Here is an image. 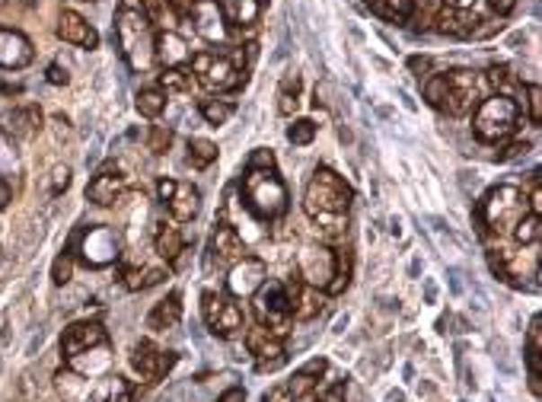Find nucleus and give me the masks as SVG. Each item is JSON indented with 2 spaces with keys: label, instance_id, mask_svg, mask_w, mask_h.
<instances>
[{
  "label": "nucleus",
  "instance_id": "20e7f679",
  "mask_svg": "<svg viewBox=\"0 0 542 402\" xmlns=\"http://www.w3.org/2000/svg\"><path fill=\"white\" fill-rule=\"evenodd\" d=\"M243 198L246 208L259 220H275L288 211V185L275 170H246L243 176Z\"/></svg>",
  "mask_w": 542,
  "mask_h": 402
},
{
  "label": "nucleus",
  "instance_id": "79ce46f5",
  "mask_svg": "<svg viewBox=\"0 0 542 402\" xmlns=\"http://www.w3.org/2000/svg\"><path fill=\"white\" fill-rule=\"evenodd\" d=\"M173 147V128L169 125H154L150 128V138H147V150L150 154H166V150Z\"/></svg>",
  "mask_w": 542,
  "mask_h": 402
},
{
  "label": "nucleus",
  "instance_id": "49530a36",
  "mask_svg": "<svg viewBox=\"0 0 542 402\" xmlns=\"http://www.w3.org/2000/svg\"><path fill=\"white\" fill-rule=\"evenodd\" d=\"M51 192H55V195H61L64 189H67V183H71V170H67V166H58L55 173H51Z\"/></svg>",
  "mask_w": 542,
  "mask_h": 402
},
{
  "label": "nucleus",
  "instance_id": "c9c22d12",
  "mask_svg": "<svg viewBox=\"0 0 542 402\" xmlns=\"http://www.w3.org/2000/svg\"><path fill=\"white\" fill-rule=\"evenodd\" d=\"M297 106H300V77L288 74V77L281 80V90H278V112L294 115Z\"/></svg>",
  "mask_w": 542,
  "mask_h": 402
},
{
  "label": "nucleus",
  "instance_id": "09e8293b",
  "mask_svg": "<svg viewBox=\"0 0 542 402\" xmlns=\"http://www.w3.org/2000/svg\"><path fill=\"white\" fill-rule=\"evenodd\" d=\"M529 150V144L527 141H517V144H511L507 150H501L498 154V160H517V156H523Z\"/></svg>",
  "mask_w": 542,
  "mask_h": 402
},
{
  "label": "nucleus",
  "instance_id": "412c9836",
  "mask_svg": "<svg viewBox=\"0 0 542 402\" xmlns=\"http://www.w3.org/2000/svg\"><path fill=\"white\" fill-rule=\"evenodd\" d=\"M58 36H61L64 42H71V45L86 49V51H93L99 45L96 29H93L80 13H74V10H64L61 13V20H58Z\"/></svg>",
  "mask_w": 542,
  "mask_h": 402
},
{
  "label": "nucleus",
  "instance_id": "423d86ee",
  "mask_svg": "<svg viewBox=\"0 0 542 402\" xmlns=\"http://www.w3.org/2000/svg\"><path fill=\"white\" fill-rule=\"evenodd\" d=\"M255 304V317H259V326H265L271 335L284 339L294 329V313H290V300H288V288L281 281H265L259 290L253 294Z\"/></svg>",
  "mask_w": 542,
  "mask_h": 402
},
{
  "label": "nucleus",
  "instance_id": "603ef678",
  "mask_svg": "<svg viewBox=\"0 0 542 402\" xmlns=\"http://www.w3.org/2000/svg\"><path fill=\"white\" fill-rule=\"evenodd\" d=\"M49 84H55V86L67 84V71H64L61 64H51V67H49Z\"/></svg>",
  "mask_w": 542,
  "mask_h": 402
},
{
  "label": "nucleus",
  "instance_id": "e2e57ef3",
  "mask_svg": "<svg viewBox=\"0 0 542 402\" xmlns=\"http://www.w3.org/2000/svg\"><path fill=\"white\" fill-rule=\"evenodd\" d=\"M0 4H4V0H0Z\"/></svg>",
  "mask_w": 542,
  "mask_h": 402
},
{
  "label": "nucleus",
  "instance_id": "7c9ffc66",
  "mask_svg": "<svg viewBox=\"0 0 542 402\" xmlns=\"http://www.w3.org/2000/svg\"><path fill=\"white\" fill-rule=\"evenodd\" d=\"M488 84L494 86L498 96H511L514 103H517V96H523V86H520V80H517V74L511 71V67H504V64L488 71ZM517 106H520V103H517Z\"/></svg>",
  "mask_w": 542,
  "mask_h": 402
},
{
  "label": "nucleus",
  "instance_id": "de8ad7c7",
  "mask_svg": "<svg viewBox=\"0 0 542 402\" xmlns=\"http://www.w3.org/2000/svg\"><path fill=\"white\" fill-rule=\"evenodd\" d=\"M542 319L533 317V323H529V348L527 352H539L542 354Z\"/></svg>",
  "mask_w": 542,
  "mask_h": 402
},
{
  "label": "nucleus",
  "instance_id": "f8f14e48",
  "mask_svg": "<svg viewBox=\"0 0 542 402\" xmlns=\"http://www.w3.org/2000/svg\"><path fill=\"white\" fill-rule=\"evenodd\" d=\"M106 345H109V335H106V329H102V323L84 319V323H74L64 329L61 354H64V361H77V358H84L86 352H93V348H106Z\"/></svg>",
  "mask_w": 542,
  "mask_h": 402
},
{
  "label": "nucleus",
  "instance_id": "c756f323",
  "mask_svg": "<svg viewBox=\"0 0 542 402\" xmlns=\"http://www.w3.org/2000/svg\"><path fill=\"white\" fill-rule=\"evenodd\" d=\"M156 253L166 262H176L185 253V237L179 227H160L156 230Z\"/></svg>",
  "mask_w": 542,
  "mask_h": 402
},
{
  "label": "nucleus",
  "instance_id": "39448f33",
  "mask_svg": "<svg viewBox=\"0 0 542 402\" xmlns=\"http://www.w3.org/2000/svg\"><path fill=\"white\" fill-rule=\"evenodd\" d=\"M520 112L523 109L517 106L511 96H488L479 103V109H475V119H472V131H475V138L485 144H501L507 141L511 134L517 131V125H520Z\"/></svg>",
  "mask_w": 542,
  "mask_h": 402
},
{
  "label": "nucleus",
  "instance_id": "cd10ccee",
  "mask_svg": "<svg viewBox=\"0 0 542 402\" xmlns=\"http://www.w3.org/2000/svg\"><path fill=\"white\" fill-rule=\"evenodd\" d=\"M262 4L259 0H224L220 4V13H224V22L236 29H253L255 20H259Z\"/></svg>",
  "mask_w": 542,
  "mask_h": 402
},
{
  "label": "nucleus",
  "instance_id": "2f4dec72",
  "mask_svg": "<svg viewBox=\"0 0 542 402\" xmlns=\"http://www.w3.org/2000/svg\"><path fill=\"white\" fill-rule=\"evenodd\" d=\"M367 7L389 22H405L415 10V4L412 0H367Z\"/></svg>",
  "mask_w": 542,
  "mask_h": 402
},
{
  "label": "nucleus",
  "instance_id": "a19ab883",
  "mask_svg": "<svg viewBox=\"0 0 542 402\" xmlns=\"http://www.w3.org/2000/svg\"><path fill=\"white\" fill-rule=\"evenodd\" d=\"M424 99H428L434 109H444V99H447V77L444 74H431L424 80Z\"/></svg>",
  "mask_w": 542,
  "mask_h": 402
},
{
  "label": "nucleus",
  "instance_id": "9d476101",
  "mask_svg": "<svg viewBox=\"0 0 542 402\" xmlns=\"http://www.w3.org/2000/svg\"><path fill=\"white\" fill-rule=\"evenodd\" d=\"M160 201L166 205V211L173 214V220L179 224H191L201 211V192L191 183H179V179H160L156 183Z\"/></svg>",
  "mask_w": 542,
  "mask_h": 402
},
{
  "label": "nucleus",
  "instance_id": "864d4df0",
  "mask_svg": "<svg viewBox=\"0 0 542 402\" xmlns=\"http://www.w3.org/2000/svg\"><path fill=\"white\" fill-rule=\"evenodd\" d=\"M262 402H294V399H290L288 387H275V389H271V393L262 396Z\"/></svg>",
  "mask_w": 542,
  "mask_h": 402
},
{
  "label": "nucleus",
  "instance_id": "4d7b16f0",
  "mask_svg": "<svg viewBox=\"0 0 542 402\" xmlns=\"http://www.w3.org/2000/svg\"><path fill=\"white\" fill-rule=\"evenodd\" d=\"M409 67H412V71H428V67H431V61H428V58H412V61H409Z\"/></svg>",
  "mask_w": 542,
  "mask_h": 402
},
{
  "label": "nucleus",
  "instance_id": "4468645a",
  "mask_svg": "<svg viewBox=\"0 0 542 402\" xmlns=\"http://www.w3.org/2000/svg\"><path fill=\"white\" fill-rule=\"evenodd\" d=\"M447 77V99H444V112L450 115H466L475 103H479V74L475 71H450Z\"/></svg>",
  "mask_w": 542,
  "mask_h": 402
},
{
  "label": "nucleus",
  "instance_id": "473e14b6",
  "mask_svg": "<svg viewBox=\"0 0 542 402\" xmlns=\"http://www.w3.org/2000/svg\"><path fill=\"white\" fill-rule=\"evenodd\" d=\"M351 268H354L351 249H335V275H332L325 294H342V290L351 284Z\"/></svg>",
  "mask_w": 542,
  "mask_h": 402
},
{
  "label": "nucleus",
  "instance_id": "0eeeda50",
  "mask_svg": "<svg viewBox=\"0 0 542 402\" xmlns=\"http://www.w3.org/2000/svg\"><path fill=\"white\" fill-rule=\"evenodd\" d=\"M189 64L191 74L211 93H230L246 80V74H240L233 67L230 55H218V51H198V55H191Z\"/></svg>",
  "mask_w": 542,
  "mask_h": 402
},
{
  "label": "nucleus",
  "instance_id": "dca6fc26",
  "mask_svg": "<svg viewBox=\"0 0 542 402\" xmlns=\"http://www.w3.org/2000/svg\"><path fill=\"white\" fill-rule=\"evenodd\" d=\"M80 253H84V262L93 268H102L109 262L119 259V240L109 227H90V230L80 237Z\"/></svg>",
  "mask_w": 542,
  "mask_h": 402
},
{
  "label": "nucleus",
  "instance_id": "72a5a7b5",
  "mask_svg": "<svg viewBox=\"0 0 542 402\" xmlns=\"http://www.w3.org/2000/svg\"><path fill=\"white\" fill-rule=\"evenodd\" d=\"M134 106H138V112H141L144 119H160L163 109H166V93H163L160 86H144V90L138 93V99H134Z\"/></svg>",
  "mask_w": 542,
  "mask_h": 402
},
{
  "label": "nucleus",
  "instance_id": "58836bf2",
  "mask_svg": "<svg viewBox=\"0 0 542 402\" xmlns=\"http://www.w3.org/2000/svg\"><path fill=\"white\" fill-rule=\"evenodd\" d=\"M539 237H542V218H539V214H523V218L514 224V240L520 243V246L539 243Z\"/></svg>",
  "mask_w": 542,
  "mask_h": 402
},
{
  "label": "nucleus",
  "instance_id": "5fc2aeb1",
  "mask_svg": "<svg viewBox=\"0 0 542 402\" xmlns=\"http://www.w3.org/2000/svg\"><path fill=\"white\" fill-rule=\"evenodd\" d=\"M527 205L533 208V214H539V218H542V192H539V179H536V189H533V195L527 198Z\"/></svg>",
  "mask_w": 542,
  "mask_h": 402
},
{
  "label": "nucleus",
  "instance_id": "37998d69",
  "mask_svg": "<svg viewBox=\"0 0 542 402\" xmlns=\"http://www.w3.org/2000/svg\"><path fill=\"white\" fill-rule=\"evenodd\" d=\"M523 103L529 106V119H533V125H542V90H539V84H529V86H523Z\"/></svg>",
  "mask_w": 542,
  "mask_h": 402
},
{
  "label": "nucleus",
  "instance_id": "13d9d810",
  "mask_svg": "<svg viewBox=\"0 0 542 402\" xmlns=\"http://www.w3.org/2000/svg\"><path fill=\"white\" fill-rule=\"evenodd\" d=\"M447 7H459V10H472V4H475V0H444Z\"/></svg>",
  "mask_w": 542,
  "mask_h": 402
},
{
  "label": "nucleus",
  "instance_id": "680f3d73",
  "mask_svg": "<svg viewBox=\"0 0 542 402\" xmlns=\"http://www.w3.org/2000/svg\"><path fill=\"white\" fill-rule=\"evenodd\" d=\"M173 4H182V0H173Z\"/></svg>",
  "mask_w": 542,
  "mask_h": 402
},
{
  "label": "nucleus",
  "instance_id": "6e6d98bb",
  "mask_svg": "<svg viewBox=\"0 0 542 402\" xmlns=\"http://www.w3.org/2000/svg\"><path fill=\"white\" fill-rule=\"evenodd\" d=\"M218 402H246V393H243L240 387H233V389H227V393L220 396Z\"/></svg>",
  "mask_w": 542,
  "mask_h": 402
},
{
  "label": "nucleus",
  "instance_id": "2eb2a0df",
  "mask_svg": "<svg viewBox=\"0 0 542 402\" xmlns=\"http://www.w3.org/2000/svg\"><path fill=\"white\" fill-rule=\"evenodd\" d=\"M265 281H268L265 262L255 259V255H243V259L233 262L230 275H227V290H230V297L243 300V297H253Z\"/></svg>",
  "mask_w": 542,
  "mask_h": 402
},
{
  "label": "nucleus",
  "instance_id": "ea45409f",
  "mask_svg": "<svg viewBox=\"0 0 542 402\" xmlns=\"http://www.w3.org/2000/svg\"><path fill=\"white\" fill-rule=\"evenodd\" d=\"M313 138H316V121L310 119H297L294 125L288 128V141L294 144V147H307V144H313Z\"/></svg>",
  "mask_w": 542,
  "mask_h": 402
},
{
  "label": "nucleus",
  "instance_id": "052dcab7",
  "mask_svg": "<svg viewBox=\"0 0 542 402\" xmlns=\"http://www.w3.org/2000/svg\"><path fill=\"white\" fill-rule=\"evenodd\" d=\"M387 402H405V396H402V393H389Z\"/></svg>",
  "mask_w": 542,
  "mask_h": 402
},
{
  "label": "nucleus",
  "instance_id": "f257e3e1",
  "mask_svg": "<svg viewBox=\"0 0 542 402\" xmlns=\"http://www.w3.org/2000/svg\"><path fill=\"white\" fill-rule=\"evenodd\" d=\"M351 201H354L351 185L338 176L335 170H329V166L313 173V179L307 183V192H303V211L310 214L316 230H323L325 237H342L348 230Z\"/></svg>",
  "mask_w": 542,
  "mask_h": 402
},
{
  "label": "nucleus",
  "instance_id": "6e6552de",
  "mask_svg": "<svg viewBox=\"0 0 542 402\" xmlns=\"http://www.w3.org/2000/svg\"><path fill=\"white\" fill-rule=\"evenodd\" d=\"M201 317H205L211 335H218V339H236L243 332V310L227 294L205 290L201 294Z\"/></svg>",
  "mask_w": 542,
  "mask_h": 402
},
{
  "label": "nucleus",
  "instance_id": "a18cd8bd",
  "mask_svg": "<svg viewBox=\"0 0 542 402\" xmlns=\"http://www.w3.org/2000/svg\"><path fill=\"white\" fill-rule=\"evenodd\" d=\"M246 170H275V154L268 147H255L246 163Z\"/></svg>",
  "mask_w": 542,
  "mask_h": 402
},
{
  "label": "nucleus",
  "instance_id": "aec40b11",
  "mask_svg": "<svg viewBox=\"0 0 542 402\" xmlns=\"http://www.w3.org/2000/svg\"><path fill=\"white\" fill-rule=\"evenodd\" d=\"M154 58L163 67H185L191 61V51L185 45V39L173 29H163L154 36Z\"/></svg>",
  "mask_w": 542,
  "mask_h": 402
},
{
  "label": "nucleus",
  "instance_id": "9b49d317",
  "mask_svg": "<svg viewBox=\"0 0 542 402\" xmlns=\"http://www.w3.org/2000/svg\"><path fill=\"white\" fill-rule=\"evenodd\" d=\"M294 275L300 278L303 284H310V288L325 290L335 275V249H325V246H303L300 249V259H297Z\"/></svg>",
  "mask_w": 542,
  "mask_h": 402
},
{
  "label": "nucleus",
  "instance_id": "f03ea898",
  "mask_svg": "<svg viewBox=\"0 0 542 402\" xmlns=\"http://www.w3.org/2000/svg\"><path fill=\"white\" fill-rule=\"evenodd\" d=\"M115 39L134 71H144L154 61V22L141 10L138 0H125V7L115 16Z\"/></svg>",
  "mask_w": 542,
  "mask_h": 402
},
{
  "label": "nucleus",
  "instance_id": "4c0bfd02",
  "mask_svg": "<svg viewBox=\"0 0 542 402\" xmlns=\"http://www.w3.org/2000/svg\"><path fill=\"white\" fill-rule=\"evenodd\" d=\"M189 160L195 170H208L214 160H218V144L208 141V138H191L189 141Z\"/></svg>",
  "mask_w": 542,
  "mask_h": 402
},
{
  "label": "nucleus",
  "instance_id": "c85d7f7f",
  "mask_svg": "<svg viewBox=\"0 0 542 402\" xmlns=\"http://www.w3.org/2000/svg\"><path fill=\"white\" fill-rule=\"evenodd\" d=\"M163 278H166V272H163V268H138V265H131V268H125V272H121V284H125L128 290H147V288H154V284H160Z\"/></svg>",
  "mask_w": 542,
  "mask_h": 402
},
{
  "label": "nucleus",
  "instance_id": "f3484780",
  "mask_svg": "<svg viewBox=\"0 0 542 402\" xmlns=\"http://www.w3.org/2000/svg\"><path fill=\"white\" fill-rule=\"evenodd\" d=\"M125 189H128V179L121 176V170L115 166V163H106V166L93 176V183L86 185V198H90L93 205L109 208L125 195Z\"/></svg>",
  "mask_w": 542,
  "mask_h": 402
},
{
  "label": "nucleus",
  "instance_id": "e433bc0d",
  "mask_svg": "<svg viewBox=\"0 0 542 402\" xmlns=\"http://www.w3.org/2000/svg\"><path fill=\"white\" fill-rule=\"evenodd\" d=\"M198 112H201V119L208 121V125H227V121L233 119V112H236V106L233 103H227V99H205L201 106H198Z\"/></svg>",
  "mask_w": 542,
  "mask_h": 402
},
{
  "label": "nucleus",
  "instance_id": "6ab92c4d",
  "mask_svg": "<svg viewBox=\"0 0 542 402\" xmlns=\"http://www.w3.org/2000/svg\"><path fill=\"white\" fill-rule=\"evenodd\" d=\"M191 20H195L198 36H205L208 42H224L227 39V22L220 13L218 0H191Z\"/></svg>",
  "mask_w": 542,
  "mask_h": 402
},
{
  "label": "nucleus",
  "instance_id": "a211bd4d",
  "mask_svg": "<svg viewBox=\"0 0 542 402\" xmlns=\"http://www.w3.org/2000/svg\"><path fill=\"white\" fill-rule=\"evenodd\" d=\"M284 288H288V300H290L294 319H303V323H307V319H316L319 313L325 310V290L303 284L297 275H294V281L284 284Z\"/></svg>",
  "mask_w": 542,
  "mask_h": 402
},
{
  "label": "nucleus",
  "instance_id": "7ed1b4c3",
  "mask_svg": "<svg viewBox=\"0 0 542 402\" xmlns=\"http://www.w3.org/2000/svg\"><path fill=\"white\" fill-rule=\"evenodd\" d=\"M523 214H529L527 195L514 185H498L475 205V227H479V233L514 230V224Z\"/></svg>",
  "mask_w": 542,
  "mask_h": 402
},
{
  "label": "nucleus",
  "instance_id": "bf43d9fd",
  "mask_svg": "<svg viewBox=\"0 0 542 402\" xmlns=\"http://www.w3.org/2000/svg\"><path fill=\"white\" fill-rule=\"evenodd\" d=\"M7 201H10V185H7V183H0V208L7 205Z\"/></svg>",
  "mask_w": 542,
  "mask_h": 402
},
{
  "label": "nucleus",
  "instance_id": "1a4fd4ad",
  "mask_svg": "<svg viewBox=\"0 0 542 402\" xmlns=\"http://www.w3.org/2000/svg\"><path fill=\"white\" fill-rule=\"evenodd\" d=\"M246 352L249 358L255 361V371H259V374H275V371H281V367L288 364V348H284V342L278 339V335H271L265 326L246 329Z\"/></svg>",
  "mask_w": 542,
  "mask_h": 402
},
{
  "label": "nucleus",
  "instance_id": "a878e982",
  "mask_svg": "<svg viewBox=\"0 0 542 402\" xmlns=\"http://www.w3.org/2000/svg\"><path fill=\"white\" fill-rule=\"evenodd\" d=\"M90 399L93 402H138V389H134V383L125 380L121 374H112L90 389Z\"/></svg>",
  "mask_w": 542,
  "mask_h": 402
},
{
  "label": "nucleus",
  "instance_id": "4be33fe9",
  "mask_svg": "<svg viewBox=\"0 0 542 402\" xmlns=\"http://www.w3.org/2000/svg\"><path fill=\"white\" fill-rule=\"evenodd\" d=\"M32 61V42L16 29H0V67H26Z\"/></svg>",
  "mask_w": 542,
  "mask_h": 402
},
{
  "label": "nucleus",
  "instance_id": "393cba45",
  "mask_svg": "<svg viewBox=\"0 0 542 402\" xmlns=\"http://www.w3.org/2000/svg\"><path fill=\"white\" fill-rule=\"evenodd\" d=\"M325 367H329V364H325V358H313L310 364H303L300 371L290 377V383H288L290 399L300 402V399H307V396H313V389H316L319 377L325 374Z\"/></svg>",
  "mask_w": 542,
  "mask_h": 402
},
{
  "label": "nucleus",
  "instance_id": "8fccbe9b",
  "mask_svg": "<svg viewBox=\"0 0 542 402\" xmlns=\"http://www.w3.org/2000/svg\"><path fill=\"white\" fill-rule=\"evenodd\" d=\"M488 7H492L498 16H507V13H514L517 0H488Z\"/></svg>",
  "mask_w": 542,
  "mask_h": 402
},
{
  "label": "nucleus",
  "instance_id": "c03bdc74",
  "mask_svg": "<svg viewBox=\"0 0 542 402\" xmlns=\"http://www.w3.org/2000/svg\"><path fill=\"white\" fill-rule=\"evenodd\" d=\"M74 275V255L71 253H61L55 259V268H51V278H55V284H67Z\"/></svg>",
  "mask_w": 542,
  "mask_h": 402
},
{
  "label": "nucleus",
  "instance_id": "3c124183",
  "mask_svg": "<svg viewBox=\"0 0 542 402\" xmlns=\"http://www.w3.org/2000/svg\"><path fill=\"white\" fill-rule=\"evenodd\" d=\"M316 402H345V383H335L325 396H319Z\"/></svg>",
  "mask_w": 542,
  "mask_h": 402
},
{
  "label": "nucleus",
  "instance_id": "b1692460",
  "mask_svg": "<svg viewBox=\"0 0 542 402\" xmlns=\"http://www.w3.org/2000/svg\"><path fill=\"white\" fill-rule=\"evenodd\" d=\"M211 255H220V259H243L246 255V243L236 233V227H230L227 220H220L211 233Z\"/></svg>",
  "mask_w": 542,
  "mask_h": 402
},
{
  "label": "nucleus",
  "instance_id": "ddd939ff",
  "mask_svg": "<svg viewBox=\"0 0 542 402\" xmlns=\"http://www.w3.org/2000/svg\"><path fill=\"white\" fill-rule=\"evenodd\" d=\"M131 367L141 380H163V377L176 367V354L163 352V348L154 345L150 339H141L131 348Z\"/></svg>",
  "mask_w": 542,
  "mask_h": 402
},
{
  "label": "nucleus",
  "instance_id": "bb28decb",
  "mask_svg": "<svg viewBox=\"0 0 542 402\" xmlns=\"http://www.w3.org/2000/svg\"><path fill=\"white\" fill-rule=\"evenodd\" d=\"M179 319H182V297L169 294V297H163V300H156L154 310L147 313V329H154V332L176 329Z\"/></svg>",
  "mask_w": 542,
  "mask_h": 402
},
{
  "label": "nucleus",
  "instance_id": "5701e85b",
  "mask_svg": "<svg viewBox=\"0 0 542 402\" xmlns=\"http://www.w3.org/2000/svg\"><path fill=\"white\" fill-rule=\"evenodd\" d=\"M479 22L482 20L472 13V10L444 7L437 13V32H444V36H453V39H472V32H475Z\"/></svg>",
  "mask_w": 542,
  "mask_h": 402
},
{
  "label": "nucleus",
  "instance_id": "f704fd0d",
  "mask_svg": "<svg viewBox=\"0 0 542 402\" xmlns=\"http://www.w3.org/2000/svg\"><path fill=\"white\" fill-rule=\"evenodd\" d=\"M191 84H195V74H191L189 64H185V67H163L160 74L163 93H189Z\"/></svg>",
  "mask_w": 542,
  "mask_h": 402
}]
</instances>
